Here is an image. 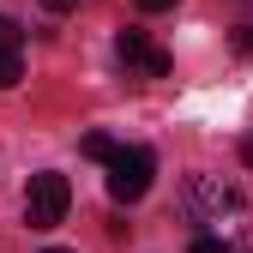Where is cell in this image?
Listing matches in <instances>:
<instances>
[{"instance_id":"8fae6325","label":"cell","mask_w":253,"mask_h":253,"mask_svg":"<svg viewBox=\"0 0 253 253\" xmlns=\"http://www.w3.org/2000/svg\"><path fill=\"white\" fill-rule=\"evenodd\" d=\"M241 163H247V169H253V133H247V139H241Z\"/></svg>"},{"instance_id":"7a4b0ae2","label":"cell","mask_w":253,"mask_h":253,"mask_svg":"<svg viewBox=\"0 0 253 253\" xmlns=\"http://www.w3.org/2000/svg\"><path fill=\"white\" fill-rule=\"evenodd\" d=\"M67 205H73V187H67L60 169L30 175V187H24V223L30 229H54L60 217H67Z\"/></svg>"},{"instance_id":"ba28073f","label":"cell","mask_w":253,"mask_h":253,"mask_svg":"<svg viewBox=\"0 0 253 253\" xmlns=\"http://www.w3.org/2000/svg\"><path fill=\"white\" fill-rule=\"evenodd\" d=\"M235 54H241V60H253V24H241V30H235Z\"/></svg>"},{"instance_id":"52a82bcc","label":"cell","mask_w":253,"mask_h":253,"mask_svg":"<svg viewBox=\"0 0 253 253\" xmlns=\"http://www.w3.org/2000/svg\"><path fill=\"white\" fill-rule=\"evenodd\" d=\"M193 253H235V247H229L223 235H199V241H193Z\"/></svg>"},{"instance_id":"9c48e42d","label":"cell","mask_w":253,"mask_h":253,"mask_svg":"<svg viewBox=\"0 0 253 253\" xmlns=\"http://www.w3.org/2000/svg\"><path fill=\"white\" fill-rule=\"evenodd\" d=\"M175 0H139V12H169Z\"/></svg>"},{"instance_id":"3957f363","label":"cell","mask_w":253,"mask_h":253,"mask_svg":"<svg viewBox=\"0 0 253 253\" xmlns=\"http://www.w3.org/2000/svg\"><path fill=\"white\" fill-rule=\"evenodd\" d=\"M151 175H157V157L145 145H121L115 163H109V199H121V205L145 199L151 193Z\"/></svg>"},{"instance_id":"8992f818","label":"cell","mask_w":253,"mask_h":253,"mask_svg":"<svg viewBox=\"0 0 253 253\" xmlns=\"http://www.w3.org/2000/svg\"><path fill=\"white\" fill-rule=\"evenodd\" d=\"M79 151L90 157V163H103V169H109V163H115V151H121V145H115L109 133H84V145H79Z\"/></svg>"},{"instance_id":"277c9868","label":"cell","mask_w":253,"mask_h":253,"mask_svg":"<svg viewBox=\"0 0 253 253\" xmlns=\"http://www.w3.org/2000/svg\"><path fill=\"white\" fill-rule=\"evenodd\" d=\"M115 54L126 60V67H139L145 79H169V67H175L163 48H151V42H145V30H121V37H115Z\"/></svg>"},{"instance_id":"5b68a950","label":"cell","mask_w":253,"mask_h":253,"mask_svg":"<svg viewBox=\"0 0 253 253\" xmlns=\"http://www.w3.org/2000/svg\"><path fill=\"white\" fill-rule=\"evenodd\" d=\"M18 79H24V30L0 18V90H12Z\"/></svg>"},{"instance_id":"30bf717a","label":"cell","mask_w":253,"mask_h":253,"mask_svg":"<svg viewBox=\"0 0 253 253\" xmlns=\"http://www.w3.org/2000/svg\"><path fill=\"white\" fill-rule=\"evenodd\" d=\"M42 6H48V12H73L79 0H42Z\"/></svg>"},{"instance_id":"6da1fadb","label":"cell","mask_w":253,"mask_h":253,"mask_svg":"<svg viewBox=\"0 0 253 253\" xmlns=\"http://www.w3.org/2000/svg\"><path fill=\"white\" fill-rule=\"evenodd\" d=\"M187 211H193V223L235 229L247 217V199H241V187H229L223 175H193V181H187Z\"/></svg>"},{"instance_id":"7c38bea8","label":"cell","mask_w":253,"mask_h":253,"mask_svg":"<svg viewBox=\"0 0 253 253\" xmlns=\"http://www.w3.org/2000/svg\"><path fill=\"white\" fill-rule=\"evenodd\" d=\"M42 253H67V247H42Z\"/></svg>"}]
</instances>
